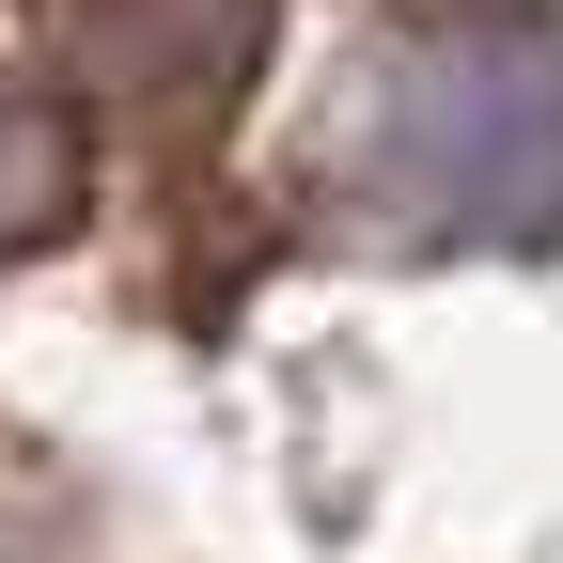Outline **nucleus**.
Returning <instances> with one entry per match:
<instances>
[{
	"mask_svg": "<svg viewBox=\"0 0 563 563\" xmlns=\"http://www.w3.org/2000/svg\"><path fill=\"white\" fill-rule=\"evenodd\" d=\"M376 188L422 220H548L563 203V32H422L376 95Z\"/></svg>",
	"mask_w": 563,
	"mask_h": 563,
	"instance_id": "nucleus-1",
	"label": "nucleus"
}]
</instances>
